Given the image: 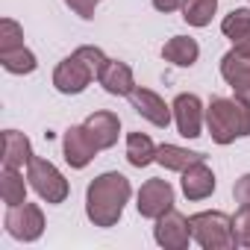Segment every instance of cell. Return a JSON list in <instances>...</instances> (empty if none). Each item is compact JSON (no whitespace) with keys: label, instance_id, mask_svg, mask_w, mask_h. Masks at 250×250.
Returning <instances> with one entry per match:
<instances>
[{"label":"cell","instance_id":"cell-27","mask_svg":"<svg viewBox=\"0 0 250 250\" xmlns=\"http://www.w3.org/2000/svg\"><path fill=\"white\" fill-rule=\"evenodd\" d=\"M65 3L80 15V18H94V9H97V3H100V0H65Z\"/></svg>","mask_w":250,"mask_h":250},{"label":"cell","instance_id":"cell-28","mask_svg":"<svg viewBox=\"0 0 250 250\" xmlns=\"http://www.w3.org/2000/svg\"><path fill=\"white\" fill-rule=\"evenodd\" d=\"M183 3L186 0H153V6L159 12H177V9H183Z\"/></svg>","mask_w":250,"mask_h":250},{"label":"cell","instance_id":"cell-21","mask_svg":"<svg viewBox=\"0 0 250 250\" xmlns=\"http://www.w3.org/2000/svg\"><path fill=\"white\" fill-rule=\"evenodd\" d=\"M218 12V0H186L183 3V21L191 27L212 24V15Z\"/></svg>","mask_w":250,"mask_h":250},{"label":"cell","instance_id":"cell-7","mask_svg":"<svg viewBox=\"0 0 250 250\" xmlns=\"http://www.w3.org/2000/svg\"><path fill=\"white\" fill-rule=\"evenodd\" d=\"M153 235H156V244L165 250H186L191 241V224L177 209H168L162 218H156Z\"/></svg>","mask_w":250,"mask_h":250},{"label":"cell","instance_id":"cell-6","mask_svg":"<svg viewBox=\"0 0 250 250\" xmlns=\"http://www.w3.org/2000/svg\"><path fill=\"white\" fill-rule=\"evenodd\" d=\"M6 232L18 241H36L44 232V212L36 203H21V206H9L6 218Z\"/></svg>","mask_w":250,"mask_h":250},{"label":"cell","instance_id":"cell-16","mask_svg":"<svg viewBox=\"0 0 250 250\" xmlns=\"http://www.w3.org/2000/svg\"><path fill=\"white\" fill-rule=\"evenodd\" d=\"M197 56H200V47H197V42L188 39V36H174V39L165 42V47H162V59L171 62V65H180V68H191V65L197 62Z\"/></svg>","mask_w":250,"mask_h":250},{"label":"cell","instance_id":"cell-4","mask_svg":"<svg viewBox=\"0 0 250 250\" xmlns=\"http://www.w3.org/2000/svg\"><path fill=\"white\" fill-rule=\"evenodd\" d=\"M191 224V238L203 250H227L235 247L232 238V218L224 212H197L188 218Z\"/></svg>","mask_w":250,"mask_h":250},{"label":"cell","instance_id":"cell-25","mask_svg":"<svg viewBox=\"0 0 250 250\" xmlns=\"http://www.w3.org/2000/svg\"><path fill=\"white\" fill-rule=\"evenodd\" d=\"M232 238L238 247H250V206H241L232 215Z\"/></svg>","mask_w":250,"mask_h":250},{"label":"cell","instance_id":"cell-13","mask_svg":"<svg viewBox=\"0 0 250 250\" xmlns=\"http://www.w3.org/2000/svg\"><path fill=\"white\" fill-rule=\"evenodd\" d=\"M83 127H85V133L91 136V142L97 145V150H109V147L118 142L121 121H118V115H115V112L100 109V112H94V115H88V118H85Z\"/></svg>","mask_w":250,"mask_h":250},{"label":"cell","instance_id":"cell-8","mask_svg":"<svg viewBox=\"0 0 250 250\" xmlns=\"http://www.w3.org/2000/svg\"><path fill=\"white\" fill-rule=\"evenodd\" d=\"M139 215L142 218H162L168 209H174V188H171V183L168 180H159V177H153V180H147L142 188H139Z\"/></svg>","mask_w":250,"mask_h":250},{"label":"cell","instance_id":"cell-23","mask_svg":"<svg viewBox=\"0 0 250 250\" xmlns=\"http://www.w3.org/2000/svg\"><path fill=\"white\" fill-rule=\"evenodd\" d=\"M221 33L227 39H232V44L238 39H244L250 33V9H232L224 21H221Z\"/></svg>","mask_w":250,"mask_h":250},{"label":"cell","instance_id":"cell-11","mask_svg":"<svg viewBox=\"0 0 250 250\" xmlns=\"http://www.w3.org/2000/svg\"><path fill=\"white\" fill-rule=\"evenodd\" d=\"M62 150H65V162L71 168H85L94 153H97V145L91 142V136L85 133V127H68L65 136H62Z\"/></svg>","mask_w":250,"mask_h":250},{"label":"cell","instance_id":"cell-26","mask_svg":"<svg viewBox=\"0 0 250 250\" xmlns=\"http://www.w3.org/2000/svg\"><path fill=\"white\" fill-rule=\"evenodd\" d=\"M232 197L241 203V206H250V174L238 177L235 186H232Z\"/></svg>","mask_w":250,"mask_h":250},{"label":"cell","instance_id":"cell-14","mask_svg":"<svg viewBox=\"0 0 250 250\" xmlns=\"http://www.w3.org/2000/svg\"><path fill=\"white\" fill-rule=\"evenodd\" d=\"M212 191H215V174L203 159L183 171V194L188 200H206Z\"/></svg>","mask_w":250,"mask_h":250},{"label":"cell","instance_id":"cell-20","mask_svg":"<svg viewBox=\"0 0 250 250\" xmlns=\"http://www.w3.org/2000/svg\"><path fill=\"white\" fill-rule=\"evenodd\" d=\"M0 197H3L6 206L27 203V186H24V177L18 174V168L3 165V174H0Z\"/></svg>","mask_w":250,"mask_h":250},{"label":"cell","instance_id":"cell-17","mask_svg":"<svg viewBox=\"0 0 250 250\" xmlns=\"http://www.w3.org/2000/svg\"><path fill=\"white\" fill-rule=\"evenodd\" d=\"M30 159H33L30 139L18 130H6L3 133V165L6 168H21V165H30Z\"/></svg>","mask_w":250,"mask_h":250},{"label":"cell","instance_id":"cell-10","mask_svg":"<svg viewBox=\"0 0 250 250\" xmlns=\"http://www.w3.org/2000/svg\"><path fill=\"white\" fill-rule=\"evenodd\" d=\"M174 121H177V130L186 139H197L200 127H203V103L197 94H180L174 100Z\"/></svg>","mask_w":250,"mask_h":250},{"label":"cell","instance_id":"cell-19","mask_svg":"<svg viewBox=\"0 0 250 250\" xmlns=\"http://www.w3.org/2000/svg\"><path fill=\"white\" fill-rule=\"evenodd\" d=\"M127 162L133 168H147L150 162H156V145L150 142V136H145V133L127 136Z\"/></svg>","mask_w":250,"mask_h":250},{"label":"cell","instance_id":"cell-1","mask_svg":"<svg viewBox=\"0 0 250 250\" xmlns=\"http://www.w3.org/2000/svg\"><path fill=\"white\" fill-rule=\"evenodd\" d=\"M130 180L118 174V171H106L97 180L88 183L85 191V215L94 227H115L124 215V203L130 200Z\"/></svg>","mask_w":250,"mask_h":250},{"label":"cell","instance_id":"cell-12","mask_svg":"<svg viewBox=\"0 0 250 250\" xmlns=\"http://www.w3.org/2000/svg\"><path fill=\"white\" fill-rule=\"evenodd\" d=\"M130 100H133V109L142 115V118H147L150 124H156V127H168L171 124V106L156 94V91H150V88H133V94H130Z\"/></svg>","mask_w":250,"mask_h":250},{"label":"cell","instance_id":"cell-29","mask_svg":"<svg viewBox=\"0 0 250 250\" xmlns=\"http://www.w3.org/2000/svg\"><path fill=\"white\" fill-rule=\"evenodd\" d=\"M235 50H238L241 56H250V33H247L244 39H238V42H235Z\"/></svg>","mask_w":250,"mask_h":250},{"label":"cell","instance_id":"cell-24","mask_svg":"<svg viewBox=\"0 0 250 250\" xmlns=\"http://www.w3.org/2000/svg\"><path fill=\"white\" fill-rule=\"evenodd\" d=\"M15 47H24V30H21L18 21L3 18V21H0V53H3V50H15Z\"/></svg>","mask_w":250,"mask_h":250},{"label":"cell","instance_id":"cell-15","mask_svg":"<svg viewBox=\"0 0 250 250\" xmlns=\"http://www.w3.org/2000/svg\"><path fill=\"white\" fill-rule=\"evenodd\" d=\"M97 80H100V85H103L109 94H115V97H130L133 88H136V80H133L130 65H127V62H118V59H109Z\"/></svg>","mask_w":250,"mask_h":250},{"label":"cell","instance_id":"cell-18","mask_svg":"<svg viewBox=\"0 0 250 250\" xmlns=\"http://www.w3.org/2000/svg\"><path fill=\"white\" fill-rule=\"evenodd\" d=\"M200 159H206L203 153H194V150H186V147H177V145H162V147H156V162L162 165V168H168V171H186L188 165H194V162H200Z\"/></svg>","mask_w":250,"mask_h":250},{"label":"cell","instance_id":"cell-9","mask_svg":"<svg viewBox=\"0 0 250 250\" xmlns=\"http://www.w3.org/2000/svg\"><path fill=\"white\" fill-rule=\"evenodd\" d=\"M221 77L227 80V85L235 91L238 100L250 103V56H241L235 47L221 59Z\"/></svg>","mask_w":250,"mask_h":250},{"label":"cell","instance_id":"cell-3","mask_svg":"<svg viewBox=\"0 0 250 250\" xmlns=\"http://www.w3.org/2000/svg\"><path fill=\"white\" fill-rule=\"evenodd\" d=\"M206 127L215 145L250 136V103L238 97H212L206 106Z\"/></svg>","mask_w":250,"mask_h":250},{"label":"cell","instance_id":"cell-5","mask_svg":"<svg viewBox=\"0 0 250 250\" xmlns=\"http://www.w3.org/2000/svg\"><path fill=\"white\" fill-rule=\"evenodd\" d=\"M27 180H30V186L36 188V194L42 197V200H47V203H65V197H68V180L59 174V168L53 165V162H47V159H42V156H33L30 159V165H27Z\"/></svg>","mask_w":250,"mask_h":250},{"label":"cell","instance_id":"cell-22","mask_svg":"<svg viewBox=\"0 0 250 250\" xmlns=\"http://www.w3.org/2000/svg\"><path fill=\"white\" fill-rule=\"evenodd\" d=\"M0 65H3L9 74H33L39 62H36L33 50L15 47V50H3V53H0Z\"/></svg>","mask_w":250,"mask_h":250},{"label":"cell","instance_id":"cell-2","mask_svg":"<svg viewBox=\"0 0 250 250\" xmlns=\"http://www.w3.org/2000/svg\"><path fill=\"white\" fill-rule=\"evenodd\" d=\"M106 56H103V50L100 47H91V44H83V47H77L71 56H65L59 65H56V71H53V85H56V91H62V94H80V91H85L88 88V83L94 80V77H100V71L106 68Z\"/></svg>","mask_w":250,"mask_h":250}]
</instances>
